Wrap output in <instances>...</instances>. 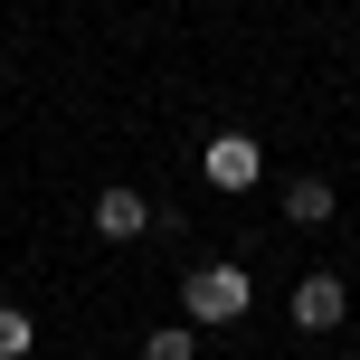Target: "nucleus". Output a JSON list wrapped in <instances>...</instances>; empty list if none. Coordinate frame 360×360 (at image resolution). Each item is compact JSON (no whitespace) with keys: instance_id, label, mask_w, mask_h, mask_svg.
Instances as JSON below:
<instances>
[{"instance_id":"obj_1","label":"nucleus","mask_w":360,"mask_h":360,"mask_svg":"<svg viewBox=\"0 0 360 360\" xmlns=\"http://www.w3.org/2000/svg\"><path fill=\"white\" fill-rule=\"evenodd\" d=\"M247 304H256V275L237 266V256H209V266H190V275H180V323H190V332L237 323Z\"/></svg>"},{"instance_id":"obj_2","label":"nucleus","mask_w":360,"mask_h":360,"mask_svg":"<svg viewBox=\"0 0 360 360\" xmlns=\"http://www.w3.org/2000/svg\"><path fill=\"white\" fill-rule=\"evenodd\" d=\"M285 313H294V332H342V323H351V285H342L332 266H313V275H294Z\"/></svg>"},{"instance_id":"obj_3","label":"nucleus","mask_w":360,"mask_h":360,"mask_svg":"<svg viewBox=\"0 0 360 360\" xmlns=\"http://www.w3.org/2000/svg\"><path fill=\"white\" fill-rule=\"evenodd\" d=\"M199 171H209V190H256V180H266V143H256V133H209V152H199Z\"/></svg>"},{"instance_id":"obj_4","label":"nucleus","mask_w":360,"mask_h":360,"mask_svg":"<svg viewBox=\"0 0 360 360\" xmlns=\"http://www.w3.org/2000/svg\"><path fill=\"white\" fill-rule=\"evenodd\" d=\"M86 218H95V237H114V247H124V237H143V228H152V199L133 190V180H114V190H95V209H86Z\"/></svg>"},{"instance_id":"obj_5","label":"nucleus","mask_w":360,"mask_h":360,"mask_svg":"<svg viewBox=\"0 0 360 360\" xmlns=\"http://www.w3.org/2000/svg\"><path fill=\"white\" fill-rule=\"evenodd\" d=\"M285 228H332V180H285Z\"/></svg>"},{"instance_id":"obj_6","label":"nucleus","mask_w":360,"mask_h":360,"mask_svg":"<svg viewBox=\"0 0 360 360\" xmlns=\"http://www.w3.org/2000/svg\"><path fill=\"white\" fill-rule=\"evenodd\" d=\"M143 360H199V332H190V323H162V332H143Z\"/></svg>"},{"instance_id":"obj_7","label":"nucleus","mask_w":360,"mask_h":360,"mask_svg":"<svg viewBox=\"0 0 360 360\" xmlns=\"http://www.w3.org/2000/svg\"><path fill=\"white\" fill-rule=\"evenodd\" d=\"M29 351H38V323L19 304H0V360H29Z\"/></svg>"}]
</instances>
